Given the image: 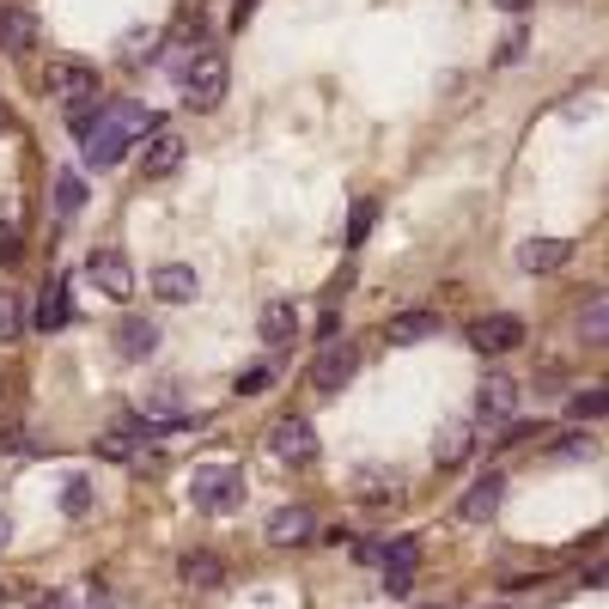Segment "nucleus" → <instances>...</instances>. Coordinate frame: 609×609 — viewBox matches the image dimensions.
Returning <instances> with one entry per match:
<instances>
[{"mask_svg":"<svg viewBox=\"0 0 609 609\" xmlns=\"http://www.w3.org/2000/svg\"><path fill=\"white\" fill-rule=\"evenodd\" d=\"M354 372H359V347L354 342H330L318 354V366H311V390H318V397H335V390H347Z\"/></svg>","mask_w":609,"mask_h":609,"instance_id":"nucleus-5","label":"nucleus"},{"mask_svg":"<svg viewBox=\"0 0 609 609\" xmlns=\"http://www.w3.org/2000/svg\"><path fill=\"white\" fill-rule=\"evenodd\" d=\"M372 225H378V201L359 196V201H354V213H347V251H359V244H366Z\"/></svg>","mask_w":609,"mask_h":609,"instance_id":"nucleus-28","label":"nucleus"},{"mask_svg":"<svg viewBox=\"0 0 609 609\" xmlns=\"http://www.w3.org/2000/svg\"><path fill=\"white\" fill-rule=\"evenodd\" d=\"M354 494H359V500H372V506H397L402 500V476H390V469H359Z\"/></svg>","mask_w":609,"mask_h":609,"instance_id":"nucleus-20","label":"nucleus"},{"mask_svg":"<svg viewBox=\"0 0 609 609\" xmlns=\"http://www.w3.org/2000/svg\"><path fill=\"white\" fill-rule=\"evenodd\" d=\"M414 585V573H385V597H402Z\"/></svg>","mask_w":609,"mask_h":609,"instance_id":"nucleus-38","label":"nucleus"},{"mask_svg":"<svg viewBox=\"0 0 609 609\" xmlns=\"http://www.w3.org/2000/svg\"><path fill=\"white\" fill-rule=\"evenodd\" d=\"M86 201H92V184L80 171H55V220H80Z\"/></svg>","mask_w":609,"mask_h":609,"instance_id":"nucleus-17","label":"nucleus"},{"mask_svg":"<svg viewBox=\"0 0 609 609\" xmlns=\"http://www.w3.org/2000/svg\"><path fill=\"white\" fill-rule=\"evenodd\" d=\"M31 323H37L43 335L62 330V323H67V280H49V287H43V304L31 311Z\"/></svg>","mask_w":609,"mask_h":609,"instance_id":"nucleus-24","label":"nucleus"},{"mask_svg":"<svg viewBox=\"0 0 609 609\" xmlns=\"http://www.w3.org/2000/svg\"><path fill=\"white\" fill-rule=\"evenodd\" d=\"M7 129H13V117H7V104H0V134H7Z\"/></svg>","mask_w":609,"mask_h":609,"instance_id":"nucleus-43","label":"nucleus"},{"mask_svg":"<svg viewBox=\"0 0 609 609\" xmlns=\"http://www.w3.org/2000/svg\"><path fill=\"white\" fill-rule=\"evenodd\" d=\"M189 500H196L201 512H239L244 506V476L232 464H201L196 476H189Z\"/></svg>","mask_w":609,"mask_h":609,"instance_id":"nucleus-2","label":"nucleus"},{"mask_svg":"<svg viewBox=\"0 0 609 609\" xmlns=\"http://www.w3.org/2000/svg\"><path fill=\"white\" fill-rule=\"evenodd\" d=\"M579 335L591 347H604L609 342V299H585V311H579Z\"/></svg>","mask_w":609,"mask_h":609,"instance_id":"nucleus-26","label":"nucleus"},{"mask_svg":"<svg viewBox=\"0 0 609 609\" xmlns=\"http://www.w3.org/2000/svg\"><path fill=\"white\" fill-rule=\"evenodd\" d=\"M421 567V536H397L385 543V573H414Z\"/></svg>","mask_w":609,"mask_h":609,"instance_id":"nucleus-27","label":"nucleus"},{"mask_svg":"<svg viewBox=\"0 0 609 609\" xmlns=\"http://www.w3.org/2000/svg\"><path fill=\"white\" fill-rule=\"evenodd\" d=\"M256 330H263L268 347H287L292 335H299V311H292L287 299H268L263 311H256Z\"/></svg>","mask_w":609,"mask_h":609,"instance_id":"nucleus-15","label":"nucleus"},{"mask_svg":"<svg viewBox=\"0 0 609 609\" xmlns=\"http://www.w3.org/2000/svg\"><path fill=\"white\" fill-rule=\"evenodd\" d=\"M98 457H110V464H146V439L129 433V427H110L98 439Z\"/></svg>","mask_w":609,"mask_h":609,"instance_id":"nucleus-22","label":"nucleus"},{"mask_svg":"<svg viewBox=\"0 0 609 609\" xmlns=\"http://www.w3.org/2000/svg\"><path fill=\"white\" fill-rule=\"evenodd\" d=\"M196 287H201V280H196V268H189V263H159V268H153V292H159L165 304H189V299H196Z\"/></svg>","mask_w":609,"mask_h":609,"instance_id":"nucleus-12","label":"nucleus"},{"mask_svg":"<svg viewBox=\"0 0 609 609\" xmlns=\"http://www.w3.org/2000/svg\"><path fill=\"white\" fill-rule=\"evenodd\" d=\"M92 512V481L86 476H67L62 481V518H86Z\"/></svg>","mask_w":609,"mask_h":609,"instance_id":"nucleus-30","label":"nucleus"},{"mask_svg":"<svg viewBox=\"0 0 609 609\" xmlns=\"http://www.w3.org/2000/svg\"><path fill=\"white\" fill-rule=\"evenodd\" d=\"M37 609H74V604H67V597H43Z\"/></svg>","mask_w":609,"mask_h":609,"instance_id":"nucleus-42","label":"nucleus"},{"mask_svg":"<svg viewBox=\"0 0 609 609\" xmlns=\"http://www.w3.org/2000/svg\"><path fill=\"white\" fill-rule=\"evenodd\" d=\"M524 275H561V268L573 263V239H524L512 256Z\"/></svg>","mask_w":609,"mask_h":609,"instance_id":"nucleus-6","label":"nucleus"},{"mask_svg":"<svg viewBox=\"0 0 609 609\" xmlns=\"http://www.w3.org/2000/svg\"><path fill=\"white\" fill-rule=\"evenodd\" d=\"M469 347L488 359L512 354V347H524V318H512V311H494V318H476L469 323Z\"/></svg>","mask_w":609,"mask_h":609,"instance_id":"nucleus-4","label":"nucleus"},{"mask_svg":"<svg viewBox=\"0 0 609 609\" xmlns=\"http://www.w3.org/2000/svg\"><path fill=\"white\" fill-rule=\"evenodd\" d=\"M177 573H184L189 591H220V585H225V561H220V555H208V549H189Z\"/></svg>","mask_w":609,"mask_h":609,"instance_id":"nucleus-16","label":"nucleus"},{"mask_svg":"<svg viewBox=\"0 0 609 609\" xmlns=\"http://www.w3.org/2000/svg\"><path fill=\"white\" fill-rule=\"evenodd\" d=\"M573 414H579V421H597V414H609V390H579V397H573Z\"/></svg>","mask_w":609,"mask_h":609,"instance_id":"nucleus-34","label":"nucleus"},{"mask_svg":"<svg viewBox=\"0 0 609 609\" xmlns=\"http://www.w3.org/2000/svg\"><path fill=\"white\" fill-rule=\"evenodd\" d=\"M86 280H92L104 299H117V304L134 292V268H129V256H117V251H98L92 263H86Z\"/></svg>","mask_w":609,"mask_h":609,"instance_id":"nucleus-7","label":"nucleus"},{"mask_svg":"<svg viewBox=\"0 0 609 609\" xmlns=\"http://www.w3.org/2000/svg\"><path fill=\"white\" fill-rule=\"evenodd\" d=\"M427 335H439V311H402V318L385 323V342H390V347L427 342Z\"/></svg>","mask_w":609,"mask_h":609,"instance_id":"nucleus-18","label":"nucleus"},{"mask_svg":"<svg viewBox=\"0 0 609 609\" xmlns=\"http://www.w3.org/2000/svg\"><path fill=\"white\" fill-rule=\"evenodd\" d=\"M0 43L13 55H25L31 43H37V19H31L25 7H0Z\"/></svg>","mask_w":609,"mask_h":609,"instance_id":"nucleus-23","label":"nucleus"},{"mask_svg":"<svg viewBox=\"0 0 609 609\" xmlns=\"http://www.w3.org/2000/svg\"><path fill=\"white\" fill-rule=\"evenodd\" d=\"M177 165H184V141H177V134H153V146H146V159H141V171L146 177H171Z\"/></svg>","mask_w":609,"mask_h":609,"instance_id":"nucleus-21","label":"nucleus"},{"mask_svg":"<svg viewBox=\"0 0 609 609\" xmlns=\"http://www.w3.org/2000/svg\"><path fill=\"white\" fill-rule=\"evenodd\" d=\"M13 543V518H7V506H0V549Z\"/></svg>","mask_w":609,"mask_h":609,"instance_id":"nucleus-39","label":"nucleus"},{"mask_svg":"<svg viewBox=\"0 0 609 609\" xmlns=\"http://www.w3.org/2000/svg\"><path fill=\"white\" fill-rule=\"evenodd\" d=\"M62 122H67V134H74V141H92V134H98V122H104V110H98V98H92V104H74V110H62Z\"/></svg>","mask_w":609,"mask_h":609,"instance_id":"nucleus-29","label":"nucleus"},{"mask_svg":"<svg viewBox=\"0 0 609 609\" xmlns=\"http://www.w3.org/2000/svg\"><path fill=\"white\" fill-rule=\"evenodd\" d=\"M500 500H506V476H500V469H488V476L457 500V518H464V524H488V518L500 512Z\"/></svg>","mask_w":609,"mask_h":609,"instance_id":"nucleus-10","label":"nucleus"},{"mask_svg":"<svg viewBox=\"0 0 609 609\" xmlns=\"http://www.w3.org/2000/svg\"><path fill=\"white\" fill-rule=\"evenodd\" d=\"M104 117L117 122V129L129 134V141H134V134H153V129H159V117H153V110H146V104H110Z\"/></svg>","mask_w":609,"mask_h":609,"instance_id":"nucleus-25","label":"nucleus"},{"mask_svg":"<svg viewBox=\"0 0 609 609\" xmlns=\"http://www.w3.org/2000/svg\"><path fill=\"white\" fill-rule=\"evenodd\" d=\"M177 86H184L189 110H213L225 98V86H232V62H225L220 49H201V55H189V62L177 67Z\"/></svg>","mask_w":609,"mask_h":609,"instance_id":"nucleus-1","label":"nucleus"},{"mask_svg":"<svg viewBox=\"0 0 609 609\" xmlns=\"http://www.w3.org/2000/svg\"><path fill=\"white\" fill-rule=\"evenodd\" d=\"M500 13H530V0H494Z\"/></svg>","mask_w":609,"mask_h":609,"instance_id":"nucleus-40","label":"nucleus"},{"mask_svg":"<svg viewBox=\"0 0 609 609\" xmlns=\"http://www.w3.org/2000/svg\"><path fill=\"white\" fill-rule=\"evenodd\" d=\"M122 153H129V134L104 117V122H98V134L86 141V165H92V171H110V165H122Z\"/></svg>","mask_w":609,"mask_h":609,"instance_id":"nucleus-13","label":"nucleus"},{"mask_svg":"<svg viewBox=\"0 0 609 609\" xmlns=\"http://www.w3.org/2000/svg\"><path fill=\"white\" fill-rule=\"evenodd\" d=\"M0 604H7V585H0Z\"/></svg>","mask_w":609,"mask_h":609,"instance_id":"nucleus-44","label":"nucleus"},{"mask_svg":"<svg viewBox=\"0 0 609 609\" xmlns=\"http://www.w3.org/2000/svg\"><path fill=\"white\" fill-rule=\"evenodd\" d=\"M518 409V378L512 372H488L476 385V414H488V421H512Z\"/></svg>","mask_w":609,"mask_h":609,"instance_id":"nucleus-9","label":"nucleus"},{"mask_svg":"<svg viewBox=\"0 0 609 609\" xmlns=\"http://www.w3.org/2000/svg\"><path fill=\"white\" fill-rule=\"evenodd\" d=\"M469 445H476V433H469V421H445L433 433V464L439 469H457L469 457Z\"/></svg>","mask_w":609,"mask_h":609,"instance_id":"nucleus-14","label":"nucleus"},{"mask_svg":"<svg viewBox=\"0 0 609 609\" xmlns=\"http://www.w3.org/2000/svg\"><path fill=\"white\" fill-rule=\"evenodd\" d=\"M354 555H359V567H385V543H359Z\"/></svg>","mask_w":609,"mask_h":609,"instance_id":"nucleus-37","label":"nucleus"},{"mask_svg":"<svg viewBox=\"0 0 609 609\" xmlns=\"http://www.w3.org/2000/svg\"><path fill=\"white\" fill-rule=\"evenodd\" d=\"M55 98H62V110L92 104V98H98V74H92V67H62V74H55Z\"/></svg>","mask_w":609,"mask_h":609,"instance_id":"nucleus-19","label":"nucleus"},{"mask_svg":"<svg viewBox=\"0 0 609 609\" xmlns=\"http://www.w3.org/2000/svg\"><path fill=\"white\" fill-rule=\"evenodd\" d=\"M251 7H256V0H239V7H232V25H244V19H251Z\"/></svg>","mask_w":609,"mask_h":609,"instance_id":"nucleus-41","label":"nucleus"},{"mask_svg":"<svg viewBox=\"0 0 609 609\" xmlns=\"http://www.w3.org/2000/svg\"><path fill=\"white\" fill-rule=\"evenodd\" d=\"M268 385H275V366H256L239 378V397H256V390H268Z\"/></svg>","mask_w":609,"mask_h":609,"instance_id":"nucleus-35","label":"nucleus"},{"mask_svg":"<svg viewBox=\"0 0 609 609\" xmlns=\"http://www.w3.org/2000/svg\"><path fill=\"white\" fill-rule=\"evenodd\" d=\"M117 354L122 359H153L159 354V323L153 318H122L117 323Z\"/></svg>","mask_w":609,"mask_h":609,"instance_id":"nucleus-11","label":"nucleus"},{"mask_svg":"<svg viewBox=\"0 0 609 609\" xmlns=\"http://www.w3.org/2000/svg\"><path fill=\"white\" fill-rule=\"evenodd\" d=\"M25 330V299L19 292H0V342H13Z\"/></svg>","mask_w":609,"mask_h":609,"instance_id":"nucleus-32","label":"nucleus"},{"mask_svg":"<svg viewBox=\"0 0 609 609\" xmlns=\"http://www.w3.org/2000/svg\"><path fill=\"white\" fill-rule=\"evenodd\" d=\"M318 536V512L311 506H280V512H268V543L275 549H299Z\"/></svg>","mask_w":609,"mask_h":609,"instance_id":"nucleus-8","label":"nucleus"},{"mask_svg":"<svg viewBox=\"0 0 609 609\" xmlns=\"http://www.w3.org/2000/svg\"><path fill=\"white\" fill-rule=\"evenodd\" d=\"M549 451H555V457H567V464H591V457H597V439H591V433H561Z\"/></svg>","mask_w":609,"mask_h":609,"instance_id":"nucleus-31","label":"nucleus"},{"mask_svg":"<svg viewBox=\"0 0 609 609\" xmlns=\"http://www.w3.org/2000/svg\"><path fill=\"white\" fill-rule=\"evenodd\" d=\"M268 451H275V464H287V469L318 464V427L304 421V414H280V421L268 427Z\"/></svg>","mask_w":609,"mask_h":609,"instance_id":"nucleus-3","label":"nucleus"},{"mask_svg":"<svg viewBox=\"0 0 609 609\" xmlns=\"http://www.w3.org/2000/svg\"><path fill=\"white\" fill-rule=\"evenodd\" d=\"M518 55H524V31H512V37L500 43V55H494V62H500V67H512Z\"/></svg>","mask_w":609,"mask_h":609,"instance_id":"nucleus-36","label":"nucleus"},{"mask_svg":"<svg viewBox=\"0 0 609 609\" xmlns=\"http://www.w3.org/2000/svg\"><path fill=\"white\" fill-rule=\"evenodd\" d=\"M67 604H74V609H110V585L104 579H86L80 591H67Z\"/></svg>","mask_w":609,"mask_h":609,"instance_id":"nucleus-33","label":"nucleus"}]
</instances>
